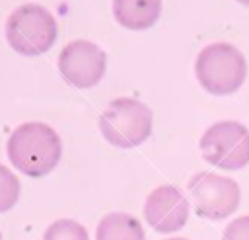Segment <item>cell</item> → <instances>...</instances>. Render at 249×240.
Here are the masks:
<instances>
[{"label": "cell", "instance_id": "3957f363", "mask_svg": "<svg viewBox=\"0 0 249 240\" xmlns=\"http://www.w3.org/2000/svg\"><path fill=\"white\" fill-rule=\"evenodd\" d=\"M152 109L134 98H117L99 115L103 139L117 148L140 146L152 135Z\"/></svg>", "mask_w": 249, "mask_h": 240}, {"label": "cell", "instance_id": "5bb4252c", "mask_svg": "<svg viewBox=\"0 0 249 240\" xmlns=\"http://www.w3.org/2000/svg\"><path fill=\"white\" fill-rule=\"evenodd\" d=\"M237 4H241V6H247L249 8V0H235Z\"/></svg>", "mask_w": 249, "mask_h": 240}, {"label": "cell", "instance_id": "8fae6325", "mask_svg": "<svg viewBox=\"0 0 249 240\" xmlns=\"http://www.w3.org/2000/svg\"><path fill=\"white\" fill-rule=\"evenodd\" d=\"M43 240H89L84 224L72 219H58L47 226Z\"/></svg>", "mask_w": 249, "mask_h": 240}, {"label": "cell", "instance_id": "4fadbf2b", "mask_svg": "<svg viewBox=\"0 0 249 240\" xmlns=\"http://www.w3.org/2000/svg\"><path fill=\"white\" fill-rule=\"evenodd\" d=\"M222 240H249V215L233 219L226 226Z\"/></svg>", "mask_w": 249, "mask_h": 240}, {"label": "cell", "instance_id": "5b68a950", "mask_svg": "<svg viewBox=\"0 0 249 240\" xmlns=\"http://www.w3.org/2000/svg\"><path fill=\"white\" fill-rule=\"evenodd\" d=\"M202 158L220 170H241L249 164V129L239 121H218L200 137Z\"/></svg>", "mask_w": 249, "mask_h": 240}, {"label": "cell", "instance_id": "277c9868", "mask_svg": "<svg viewBox=\"0 0 249 240\" xmlns=\"http://www.w3.org/2000/svg\"><path fill=\"white\" fill-rule=\"evenodd\" d=\"M6 39L19 55H43L56 41V21L47 8L39 4H23L8 16Z\"/></svg>", "mask_w": 249, "mask_h": 240}, {"label": "cell", "instance_id": "30bf717a", "mask_svg": "<svg viewBox=\"0 0 249 240\" xmlns=\"http://www.w3.org/2000/svg\"><path fill=\"white\" fill-rule=\"evenodd\" d=\"M95 240H146V232L136 217L128 213H109L99 220Z\"/></svg>", "mask_w": 249, "mask_h": 240}, {"label": "cell", "instance_id": "2e32d148", "mask_svg": "<svg viewBox=\"0 0 249 240\" xmlns=\"http://www.w3.org/2000/svg\"><path fill=\"white\" fill-rule=\"evenodd\" d=\"M0 240H2V236H0Z\"/></svg>", "mask_w": 249, "mask_h": 240}, {"label": "cell", "instance_id": "ba28073f", "mask_svg": "<svg viewBox=\"0 0 249 240\" xmlns=\"http://www.w3.org/2000/svg\"><path fill=\"white\" fill-rule=\"evenodd\" d=\"M144 219L156 232H177L189 219V201L175 185H158L146 197Z\"/></svg>", "mask_w": 249, "mask_h": 240}, {"label": "cell", "instance_id": "7c38bea8", "mask_svg": "<svg viewBox=\"0 0 249 240\" xmlns=\"http://www.w3.org/2000/svg\"><path fill=\"white\" fill-rule=\"evenodd\" d=\"M19 189H21V185H19V180L16 178V174L10 168L0 164V213L10 211L18 203Z\"/></svg>", "mask_w": 249, "mask_h": 240}, {"label": "cell", "instance_id": "6da1fadb", "mask_svg": "<svg viewBox=\"0 0 249 240\" xmlns=\"http://www.w3.org/2000/svg\"><path fill=\"white\" fill-rule=\"evenodd\" d=\"M6 150L16 170L29 178H43L56 168L62 142L56 131L47 123L27 121L12 131Z\"/></svg>", "mask_w": 249, "mask_h": 240}, {"label": "cell", "instance_id": "8992f818", "mask_svg": "<svg viewBox=\"0 0 249 240\" xmlns=\"http://www.w3.org/2000/svg\"><path fill=\"white\" fill-rule=\"evenodd\" d=\"M187 189L195 213L200 219H208V220H222L233 215L241 201V191L237 181L214 172L195 174L189 180Z\"/></svg>", "mask_w": 249, "mask_h": 240}, {"label": "cell", "instance_id": "9c48e42d", "mask_svg": "<svg viewBox=\"0 0 249 240\" xmlns=\"http://www.w3.org/2000/svg\"><path fill=\"white\" fill-rule=\"evenodd\" d=\"M115 20L132 31L152 27L161 16V0H113Z\"/></svg>", "mask_w": 249, "mask_h": 240}, {"label": "cell", "instance_id": "7a4b0ae2", "mask_svg": "<svg viewBox=\"0 0 249 240\" xmlns=\"http://www.w3.org/2000/svg\"><path fill=\"white\" fill-rule=\"evenodd\" d=\"M198 84L212 96H230L241 88L247 76L243 53L226 41L206 45L195 62Z\"/></svg>", "mask_w": 249, "mask_h": 240}, {"label": "cell", "instance_id": "52a82bcc", "mask_svg": "<svg viewBox=\"0 0 249 240\" xmlns=\"http://www.w3.org/2000/svg\"><path fill=\"white\" fill-rule=\"evenodd\" d=\"M107 68V55L91 41L78 39L62 47L58 55V70L62 78L80 90L93 88L101 82Z\"/></svg>", "mask_w": 249, "mask_h": 240}, {"label": "cell", "instance_id": "9a60e30c", "mask_svg": "<svg viewBox=\"0 0 249 240\" xmlns=\"http://www.w3.org/2000/svg\"><path fill=\"white\" fill-rule=\"evenodd\" d=\"M167 240H187V238H167Z\"/></svg>", "mask_w": 249, "mask_h": 240}]
</instances>
